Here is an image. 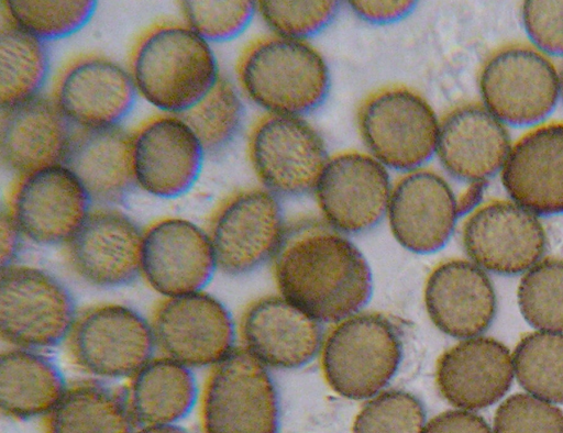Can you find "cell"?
I'll use <instances>...</instances> for the list:
<instances>
[{"instance_id": "1", "label": "cell", "mask_w": 563, "mask_h": 433, "mask_svg": "<svg viewBox=\"0 0 563 433\" xmlns=\"http://www.w3.org/2000/svg\"><path fill=\"white\" fill-rule=\"evenodd\" d=\"M272 259L282 297L319 322H341L371 299L373 279L366 258L346 234L323 219L287 224Z\"/></svg>"}, {"instance_id": "2", "label": "cell", "mask_w": 563, "mask_h": 433, "mask_svg": "<svg viewBox=\"0 0 563 433\" xmlns=\"http://www.w3.org/2000/svg\"><path fill=\"white\" fill-rule=\"evenodd\" d=\"M137 95L162 113L180 114L199 102L220 77L210 43L185 22L145 30L129 62Z\"/></svg>"}, {"instance_id": "3", "label": "cell", "mask_w": 563, "mask_h": 433, "mask_svg": "<svg viewBox=\"0 0 563 433\" xmlns=\"http://www.w3.org/2000/svg\"><path fill=\"white\" fill-rule=\"evenodd\" d=\"M236 75L245 96L267 114L303 116L330 92L327 60L310 43L271 35L242 53Z\"/></svg>"}, {"instance_id": "4", "label": "cell", "mask_w": 563, "mask_h": 433, "mask_svg": "<svg viewBox=\"0 0 563 433\" xmlns=\"http://www.w3.org/2000/svg\"><path fill=\"white\" fill-rule=\"evenodd\" d=\"M78 314L71 291L51 271L18 263L1 268L0 333L9 346L52 349L67 342Z\"/></svg>"}, {"instance_id": "5", "label": "cell", "mask_w": 563, "mask_h": 433, "mask_svg": "<svg viewBox=\"0 0 563 433\" xmlns=\"http://www.w3.org/2000/svg\"><path fill=\"white\" fill-rule=\"evenodd\" d=\"M402 358L398 327L379 313H356L342 320L322 347V371L338 395L371 399L396 375Z\"/></svg>"}, {"instance_id": "6", "label": "cell", "mask_w": 563, "mask_h": 433, "mask_svg": "<svg viewBox=\"0 0 563 433\" xmlns=\"http://www.w3.org/2000/svg\"><path fill=\"white\" fill-rule=\"evenodd\" d=\"M357 129L369 155L405 174L423 168L435 155L440 120L419 92L391 86L362 102Z\"/></svg>"}, {"instance_id": "7", "label": "cell", "mask_w": 563, "mask_h": 433, "mask_svg": "<svg viewBox=\"0 0 563 433\" xmlns=\"http://www.w3.org/2000/svg\"><path fill=\"white\" fill-rule=\"evenodd\" d=\"M67 344L73 362L100 380L131 379L157 349L151 320L121 303L80 312Z\"/></svg>"}, {"instance_id": "8", "label": "cell", "mask_w": 563, "mask_h": 433, "mask_svg": "<svg viewBox=\"0 0 563 433\" xmlns=\"http://www.w3.org/2000/svg\"><path fill=\"white\" fill-rule=\"evenodd\" d=\"M205 433H277L275 382L257 358L235 348L211 369L201 396Z\"/></svg>"}, {"instance_id": "9", "label": "cell", "mask_w": 563, "mask_h": 433, "mask_svg": "<svg viewBox=\"0 0 563 433\" xmlns=\"http://www.w3.org/2000/svg\"><path fill=\"white\" fill-rule=\"evenodd\" d=\"M251 166L263 188L277 197L313 192L330 158L317 129L303 116L266 114L247 142Z\"/></svg>"}, {"instance_id": "10", "label": "cell", "mask_w": 563, "mask_h": 433, "mask_svg": "<svg viewBox=\"0 0 563 433\" xmlns=\"http://www.w3.org/2000/svg\"><path fill=\"white\" fill-rule=\"evenodd\" d=\"M286 225L278 197L265 188L232 193L214 210L207 230L218 269L230 276L255 270L273 258Z\"/></svg>"}, {"instance_id": "11", "label": "cell", "mask_w": 563, "mask_h": 433, "mask_svg": "<svg viewBox=\"0 0 563 433\" xmlns=\"http://www.w3.org/2000/svg\"><path fill=\"white\" fill-rule=\"evenodd\" d=\"M485 107L500 121L530 125L554 109L560 76L553 63L528 45H510L494 53L479 73Z\"/></svg>"}, {"instance_id": "12", "label": "cell", "mask_w": 563, "mask_h": 433, "mask_svg": "<svg viewBox=\"0 0 563 433\" xmlns=\"http://www.w3.org/2000/svg\"><path fill=\"white\" fill-rule=\"evenodd\" d=\"M151 324L157 349L194 370L213 368L235 349L231 312L205 290L163 298Z\"/></svg>"}, {"instance_id": "13", "label": "cell", "mask_w": 563, "mask_h": 433, "mask_svg": "<svg viewBox=\"0 0 563 433\" xmlns=\"http://www.w3.org/2000/svg\"><path fill=\"white\" fill-rule=\"evenodd\" d=\"M91 206L87 190L64 164L16 177L7 204L24 237L44 246H65Z\"/></svg>"}, {"instance_id": "14", "label": "cell", "mask_w": 563, "mask_h": 433, "mask_svg": "<svg viewBox=\"0 0 563 433\" xmlns=\"http://www.w3.org/2000/svg\"><path fill=\"white\" fill-rule=\"evenodd\" d=\"M393 185L388 169L372 155L344 151L330 156L313 193L325 222L358 234L386 216Z\"/></svg>"}, {"instance_id": "15", "label": "cell", "mask_w": 563, "mask_h": 433, "mask_svg": "<svg viewBox=\"0 0 563 433\" xmlns=\"http://www.w3.org/2000/svg\"><path fill=\"white\" fill-rule=\"evenodd\" d=\"M144 230L114 207L92 209L64 246L71 270L103 289L125 287L141 277Z\"/></svg>"}, {"instance_id": "16", "label": "cell", "mask_w": 563, "mask_h": 433, "mask_svg": "<svg viewBox=\"0 0 563 433\" xmlns=\"http://www.w3.org/2000/svg\"><path fill=\"white\" fill-rule=\"evenodd\" d=\"M218 270L207 230L167 216L144 230L141 277L163 298L205 290Z\"/></svg>"}, {"instance_id": "17", "label": "cell", "mask_w": 563, "mask_h": 433, "mask_svg": "<svg viewBox=\"0 0 563 433\" xmlns=\"http://www.w3.org/2000/svg\"><path fill=\"white\" fill-rule=\"evenodd\" d=\"M462 243L478 267L499 275H517L540 260L547 237L532 212L512 201L494 200L467 216Z\"/></svg>"}, {"instance_id": "18", "label": "cell", "mask_w": 563, "mask_h": 433, "mask_svg": "<svg viewBox=\"0 0 563 433\" xmlns=\"http://www.w3.org/2000/svg\"><path fill=\"white\" fill-rule=\"evenodd\" d=\"M136 95L128 69L107 56L85 54L59 71L52 98L75 129H102L119 126Z\"/></svg>"}, {"instance_id": "19", "label": "cell", "mask_w": 563, "mask_h": 433, "mask_svg": "<svg viewBox=\"0 0 563 433\" xmlns=\"http://www.w3.org/2000/svg\"><path fill=\"white\" fill-rule=\"evenodd\" d=\"M131 134L139 188L156 198L175 199L194 187L206 154L197 136L178 115L151 116Z\"/></svg>"}, {"instance_id": "20", "label": "cell", "mask_w": 563, "mask_h": 433, "mask_svg": "<svg viewBox=\"0 0 563 433\" xmlns=\"http://www.w3.org/2000/svg\"><path fill=\"white\" fill-rule=\"evenodd\" d=\"M386 216L402 247L431 254L449 242L460 215L448 181L423 167L402 174L394 182Z\"/></svg>"}, {"instance_id": "21", "label": "cell", "mask_w": 563, "mask_h": 433, "mask_svg": "<svg viewBox=\"0 0 563 433\" xmlns=\"http://www.w3.org/2000/svg\"><path fill=\"white\" fill-rule=\"evenodd\" d=\"M244 348L266 367L300 368L322 345L318 320L279 296L252 302L240 323Z\"/></svg>"}, {"instance_id": "22", "label": "cell", "mask_w": 563, "mask_h": 433, "mask_svg": "<svg viewBox=\"0 0 563 433\" xmlns=\"http://www.w3.org/2000/svg\"><path fill=\"white\" fill-rule=\"evenodd\" d=\"M74 131L52 97L38 95L1 108L2 165L19 177L64 164Z\"/></svg>"}, {"instance_id": "23", "label": "cell", "mask_w": 563, "mask_h": 433, "mask_svg": "<svg viewBox=\"0 0 563 433\" xmlns=\"http://www.w3.org/2000/svg\"><path fill=\"white\" fill-rule=\"evenodd\" d=\"M512 356L489 336L464 338L438 359L435 382L442 397L463 410H481L499 401L514 379Z\"/></svg>"}, {"instance_id": "24", "label": "cell", "mask_w": 563, "mask_h": 433, "mask_svg": "<svg viewBox=\"0 0 563 433\" xmlns=\"http://www.w3.org/2000/svg\"><path fill=\"white\" fill-rule=\"evenodd\" d=\"M424 303L433 324L456 338L486 331L497 310L489 277L465 259H450L432 270L424 287Z\"/></svg>"}, {"instance_id": "25", "label": "cell", "mask_w": 563, "mask_h": 433, "mask_svg": "<svg viewBox=\"0 0 563 433\" xmlns=\"http://www.w3.org/2000/svg\"><path fill=\"white\" fill-rule=\"evenodd\" d=\"M501 181L514 202L533 214L563 213V122L540 125L518 140Z\"/></svg>"}, {"instance_id": "26", "label": "cell", "mask_w": 563, "mask_h": 433, "mask_svg": "<svg viewBox=\"0 0 563 433\" xmlns=\"http://www.w3.org/2000/svg\"><path fill=\"white\" fill-rule=\"evenodd\" d=\"M510 149L508 131L485 106H459L440 121L435 155L454 178L488 179L504 167Z\"/></svg>"}, {"instance_id": "27", "label": "cell", "mask_w": 563, "mask_h": 433, "mask_svg": "<svg viewBox=\"0 0 563 433\" xmlns=\"http://www.w3.org/2000/svg\"><path fill=\"white\" fill-rule=\"evenodd\" d=\"M64 165L82 184L98 207H114L137 187L132 134L119 126L75 129Z\"/></svg>"}, {"instance_id": "28", "label": "cell", "mask_w": 563, "mask_h": 433, "mask_svg": "<svg viewBox=\"0 0 563 433\" xmlns=\"http://www.w3.org/2000/svg\"><path fill=\"white\" fill-rule=\"evenodd\" d=\"M68 385L55 362L44 352L11 347L0 356V408L15 420L47 417Z\"/></svg>"}, {"instance_id": "29", "label": "cell", "mask_w": 563, "mask_h": 433, "mask_svg": "<svg viewBox=\"0 0 563 433\" xmlns=\"http://www.w3.org/2000/svg\"><path fill=\"white\" fill-rule=\"evenodd\" d=\"M129 380L125 395L137 428L177 424L199 398L194 369L165 355L151 359Z\"/></svg>"}, {"instance_id": "30", "label": "cell", "mask_w": 563, "mask_h": 433, "mask_svg": "<svg viewBox=\"0 0 563 433\" xmlns=\"http://www.w3.org/2000/svg\"><path fill=\"white\" fill-rule=\"evenodd\" d=\"M125 391L89 378L68 388L46 417L45 433H135Z\"/></svg>"}, {"instance_id": "31", "label": "cell", "mask_w": 563, "mask_h": 433, "mask_svg": "<svg viewBox=\"0 0 563 433\" xmlns=\"http://www.w3.org/2000/svg\"><path fill=\"white\" fill-rule=\"evenodd\" d=\"M51 68L46 42L29 33L1 7L0 103L11 107L41 95Z\"/></svg>"}, {"instance_id": "32", "label": "cell", "mask_w": 563, "mask_h": 433, "mask_svg": "<svg viewBox=\"0 0 563 433\" xmlns=\"http://www.w3.org/2000/svg\"><path fill=\"white\" fill-rule=\"evenodd\" d=\"M177 115L197 136L205 154L214 156L225 151L240 133L244 106L233 82L220 75L199 102Z\"/></svg>"}, {"instance_id": "33", "label": "cell", "mask_w": 563, "mask_h": 433, "mask_svg": "<svg viewBox=\"0 0 563 433\" xmlns=\"http://www.w3.org/2000/svg\"><path fill=\"white\" fill-rule=\"evenodd\" d=\"M512 363L516 378L527 392L563 404V334H525L514 351Z\"/></svg>"}, {"instance_id": "34", "label": "cell", "mask_w": 563, "mask_h": 433, "mask_svg": "<svg viewBox=\"0 0 563 433\" xmlns=\"http://www.w3.org/2000/svg\"><path fill=\"white\" fill-rule=\"evenodd\" d=\"M12 21L44 42L68 37L80 31L97 8L93 0L1 1Z\"/></svg>"}, {"instance_id": "35", "label": "cell", "mask_w": 563, "mask_h": 433, "mask_svg": "<svg viewBox=\"0 0 563 433\" xmlns=\"http://www.w3.org/2000/svg\"><path fill=\"white\" fill-rule=\"evenodd\" d=\"M518 306L534 329L563 332V259L539 260L521 278Z\"/></svg>"}, {"instance_id": "36", "label": "cell", "mask_w": 563, "mask_h": 433, "mask_svg": "<svg viewBox=\"0 0 563 433\" xmlns=\"http://www.w3.org/2000/svg\"><path fill=\"white\" fill-rule=\"evenodd\" d=\"M426 411L410 392L391 389L379 392L361 409L352 433H422Z\"/></svg>"}, {"instance_id": "37", "label": "cell", "mask_w": 563, "mask_h": 433, "mask_svg": "<svg viewBox=\"0 0 563 433\" xmlns=\"http://www.w3.org/2000/svg\"><path fill=\"white\" fill-rule=\"evenodd\" d=\"M256 5L275 35L301 41L323 31L340 10L335 0H261Z\"/></svg>"}, {"instance_id": "38", "label": "cell", "mask_w": 563, "mask_h": 433, "mask_svg": "<svg viewBox=\"0 0 563 433\" xmlns=\"http://www.w3.org/2000/svg\"><path fill=\"white\" fill-rule=\"evenodd\" d=\"M185 23L207 42L235 38L251 23L257 5L255 1H181Z\"/></svg>"}, {"instance_id": "39", "label": "cell", "mask_w": 563, "mask_h": 433, "mask_svg": "<svg viewBox=\"0 0 563 433\" xmlns=\"http://www.w3.org/2000/svg\"><path fill=\"white\" fill-rule=\"evenodd\" d=\"M495 433H563V411L528 393L505 399L494 417Z\"/></svg>"}, {"instance_id": "40", "label": "cell", "mask_w": 563, "mask_h": 433, "mask_svg": "<svg viewBox=\"0 0 563 433\" xmlns=\"http://www.w3.org/2000/svg\"><path fill=\"white\" fill-rule=\"evenodd\" d=\"M522 21L527 34L541 51L563 55V1H526Z\"/></svg>"}, {"instance_id": "41", "label": "cell", "mask_w": 563, "mask_h": 433, "mask_svg": "<svg viewBox=\"0 0 563 433\" xmlns=\"http://www.w3.org/2000/svg\"><path fill=\"white\" fill-rule=\"evenodd\" d=\"M417 3L411 0L349 1V5L356 16L375 25L391 24L404 20L416 9Z\"/></svg>"}, {"instance_id": "42", "label": "cell", "mask_w": 563, "mask_h": 433, "mask_svg": "<svg viewBox=\"0 0 563 433\" xmlns=\"http://www.w3.org/2000/svg\"><path fill=\"white\" fill-rule=\"evenodd\" d=\"M422 433H493L485 419L466 410H449L432 418Z\"/></svg>"}, {"instance_id": "43", "label": "cell", "mask_w": 563, "mask_h": 433, "mask_svg": "<svg viewBox=\"0 0 563 433\" xmlns=\"http://www.w3.org/2000/svg\"><path fill=\"white\" fill-rule=\"evenodd\" d=\"M24 240L26 238L10 210L7 206H2L0 214L1 268L16 264Z\"/></svg>"}, {"instance_id": "44", "label": "cell", "mask_w": 563, "mask_h": 433, "mask_svg": "<svg viewBox=\"0 0 563 433\" xmlns=\"http://www.w3.org/2000/svg\"><path fill=\"white\" fill-rule=\"evenodd\" d=\"M483 182H471V185L456 197L459 215L474 211L483 196Z\"/></svg>"}, {"instance_id": "45", "label": "cell", "mask_w": 563, "mask_h": 433, "mask_svg": "<svg viewBox=\"0 0 563 433\" xmlns=\"http://www.w3.org/2000/svg\"><path fill=\"white\" fill-rule=\"evenodd\" d=\"M135 433H189L177 424L151 425L139 428Z\"/></svg>"}, {"instance_id": "46", "label": "cell", "mask_w": 563, "mask_h": 433, "mask_svg": "<svg viewBox=\"0 0 563 433\" xmlns=\"http://www.w3.org/2000/svg\"><path fill=\"white\" fill-rule=\"evenodd\" d=\"M560 92H561V96H562V99H563V68H562V71L560 74Z\"/></svg>"}]
</instances>
